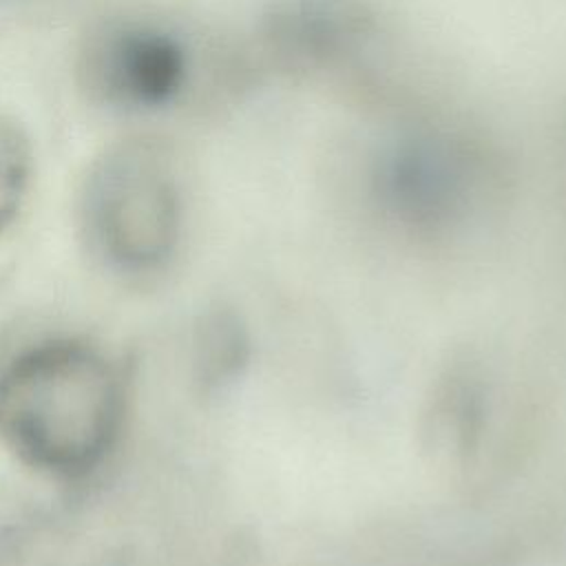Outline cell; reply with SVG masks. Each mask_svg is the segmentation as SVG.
Wrapping results in <instances>:
<instances>
[{
  "mask_svg": "<svg viewBox=\"0 0 566 566\" xmlns=\"http://www.w3.org/2000/svg\"><path fill=\"white\" fill-rule=\"evenodd\" d=\"M128 398L124 365L104 345L40 336L0 363V444L40 478L84 482L115 453Z\"/></svg>",
  "mask_w": 566,
  "mask_h": 566,
  "instance_id": "obj_1",
  "label": "cell"
},
{
  "mask_svg": "<svg viewBox=\"0 0 566 566\" xmlns=\"http://www.w3.org/2000/svg\"><path fill=\"white\" fill-rule=\"evenodd\" d=\"M80 226L106 272L135 281L159 274L181 234L179 190L164 153L148 139L104 150L82 186Z\"/></svg>",
  "mask_w": 566,
  "mask_h": 566,
  "instance_id": "obj_2",
  "label": "cell"
},
{
  "mask_svg": "<svg viewBox=\"0 0 566 566\" xmlns=\"http://www.w3.org/2000/svg\"><path fill=\"white\" fill-rule=\"evenodd\" d=\"M86 80L108 104L153 108L168 102L184 77V53L168 35L150 27L108 29L88 46Z\"/></svg>",
  "mask_w": 566,
  "mask_h": 566,
  "instance_id": "obj_3",
  "label": "cell"
},
{
  "mask_svg": "<svg viewBox=\"0 0 566 566\" xmlns=\"http://www.w3.org/2000/svg\"><path fill=\"white\" fill-rule=\"evenodd\" d=\"M252 340L245 323L232 310L219 307L203 316L197 332V376L206 387L232 382L250 363Z\"/></svg>",
  "mask_w": 566,
  "mask_h": 566,
  "instance_id": "obj_4",
  "label": "cell"
},
{
  "mask_svg": "<svg viewBox=\"0 0 566 566\" xmlns=\"http://www.w3.org/2000/svg\"><path fill=\"white\" fill-rule=\"evenodd\" d=\"M33 170L27 130L9 115H0V234L18 219Z\"/></svg>",
  "mask_w": 566,
  "mask_h": 566,
  "instance_id": "obj_5",
  "label": "cell"
},
{
  "mask_svg": "<svg viewBox=\"0 0 566 566\" xmlns=\"http://www.w3.org/2000/svg\"><path fill=\"white\" fill-rule=\"evenodd\" d=\"M433 420L444 431V438L455 453H471L482 429V396L478 385L469 378H453L442 391Z\"/></svg>",
  "mask_w": 566,
  "mask_h": 566,
  "instance_id": "obj_6",
  "label": "cell"
}]
</instances>
